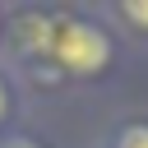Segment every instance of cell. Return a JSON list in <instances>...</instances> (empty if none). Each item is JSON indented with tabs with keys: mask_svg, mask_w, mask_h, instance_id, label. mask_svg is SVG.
<instances>
[{
	"mask_svg": "<svg viewBox=\"0 0 148 148\" xmlns=\"http://www.w3.org/2000/svg\"><path fill=\"white\" fill-rule=\"evenodd\" d=\"M0 148H37V143H32V139H5Z\"/></svg>",
	"mask_w": 148,
	"mask_h": 148,
	"instance_id": "cell-4",
	"label": "cell"
},
{
	"mask_svg": "<svg viewBox=\"0 0 148 148\" xmlns=\"http://www.w3.org/2000/svg\"><path fill=\"white\" fill-rule=\"evenodd\" d=\"M5 111H9V92H5V83H0V120H5Z\"/></svg>",
	"mask_w": 148,
	"mask_h": 148,
	"instance_id": "cell-5",
	"label": "cell"
},
{
	"mask_svg": "<svg viewBox=\"0 0 148 148\" xmlns=\"http://www.w3.org/2000/svg\"><path fill=\"white\" fill-rule=\"evenodd\" d=\"M120 14H125L130 23H143V28H148V5H120Z\"/></svg>",
	"mask_w": 148,
	"mask_h": 148,
	"instance_id": "cell-3",
	"label": "cell"
},
{
	"mask_svg": "<svg viewBox=\"0 0 148 148\" xmlns=\"http://www.w3.org/2000/svg\"><path fill=\"white\" fill-rule=\"evenodd\" d=\"M116 148H148V125H125Z\"/></svg>",
	"mask_w": 148,
	"mask_h": 148,
	"instance_id": "cell-2",
	"label": "cell"
},
{
	"mask_svg": "<svg viewBox=\"0 0 148 148\" xmlns=\"http://www.w3.org/2000/svg\"><path fill=\"white\" fill-rule=\"evenodd\" d=\"M51 56L69 74H97L111 60V37L83 18H60L51 28Z\"/></svg>",
	"mask_w": 148,
	"mask_h": 148,
	"instance_id": "cell-1",
	"label": "cell"
}]
</instances>
